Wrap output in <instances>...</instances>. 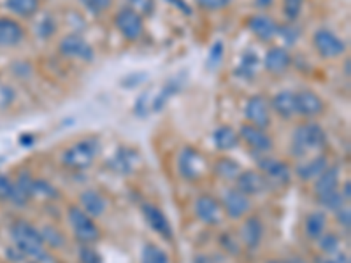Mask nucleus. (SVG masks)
<instances>
[{
  "mask_svg": "<svg viewBox=\"0 0 351 263\" xmlns=\"http://www.w3.org/2000/svg\"><path fill=\"white\" fill-rule=\"evenodd\" d=\"M11 237L14 240V247L25 256L34 258V262L49 263L48 253L44 249L46 244H44L43 236L32 223H28L25 219L14 221L11 227Z\"/></svg>",
  "mask_w": 351,
  "mask_h": 263,
  "instance_id": "obj_1",
  "label": "nucleus"
},
{
  "mask_svg": "<svg viewBox=\"0 0 351 263\" xmlns=\"http://www.w3.org/2000/svg\"><path fill=\"white\" fill-rule=\"evenodd\" d=\"M100 142L95 137H86L77 142H74L71 148H67L62 155V165L72 171H84L92 167L95 158L99 156Z\"/></svg>",
  "mask_w": 351,
  "mask_h": 263,
  "instance_id": "obj_2",
  "label": "nucleus"
},
{
  "mask_svg": "<svg viewBox=\"0 0 351 263\" xmlns=\"http://www.w3.org/2000/svg\"><path fill=\"white\" fill-rule=\"evenodd\" d=\"M327 144V134L318 123H304L295 128L291 137V153L299 158L306 156L309 151L324 149Z\"/></svg>",
  "mask_w": 351,
  "mask_h": 263,
  "instance_id": "obj_3",
  "label": "nucleus"
},
{
  "mask_svg": "<svg viewBox=\"0 0 351 263\" xmlns=\"http://www.w3.org/2000/svg\"><path fill=\"white\" fill-rule=\"evenodd\" d=\"M67 216L72 231H74V236L80 242L93 244L100 239L99 227L95 225L93 218H90L83 209L77 208V205H71L67 209Z\"/></svg>",
  "mask_w": 351,
  "mask_h": 263,
  "instance_id": "obj_4",
  "label": "nucleus"
},
{
  "mask_svg": "<svg viewBox=\"0 0 351 263\" xmlns=\"http://www.w3.org/2000/svg\"><path fill=\"white\" fill-rule=\"evenodd\" d=\"M260 174L267 183L269 188H283L290 184L291 171L285 162L278 158H260L258 160Z\"/></svg>",
  "mask_w": 351,
  "mask_h": 263,
  "instance_id": "obj_5",
  "label": "nucleus"
},
{
  "mask_svg": "<svg viewBox=\"0 0 351 263\" xmlns=\"http://www.w3.org/2000/svg\"><path fill=\"white\" fill-rule=\"evenodd\" d=\"M114 25L127 40L141 39V36L144 32L143 18H141L139 11H136L134 8L121 9L114 16Z\"/></svg>",
  "mask_w": 351,
  "mask_h": 263,
  "instance_id": "obj_6",
  "label": "nucleus"
},
{
  "mask_svg": "<svg viewBox=\"0 0 351 263\" xmlns=\"http://www.w3.org/2000/svg\"><path fill=\"white\" fill-rule=\"evenodd\" d=\"M178 171L188 181L200 179L206 172V160L197 149L184 148L178 158Z\"/></svg>",
  "mask_w": 351,
  "mask_h": 263,
  "instance_id": "obj_7",
  "label": "nucleus"
},
{
  "mask_svg": "<svg viewBox=\"0 0 351 263\" xmlns=\"http://www.w3.org/2000/svg\"><path fill=\"white\" fill-rule=\"evenodd\" d=\"M315 48L324 58H337L346 51V42L327 28H319L313 36Z\"/></svg>",
  "mask_w": 351,
  "mask_h": 263,
  "instance_id": "obj_8",
  "label": "nucleus"
},
{
  "mask_svg": "<svg viewBox=\"0 0 351 263\" xmlns=\"http://www.w3.org/2000/svg\"><path fill=\"white\" fill-rule=\"evenodd\" d=\"M239 139H243L244 142L250 146V149L258 155H263V153H269L274 146L272 142L271 136H269L267 132L262 130L258 127H253V125H243L239 130Z\"/></svg>",
  "mask_w": 351,
  "mask_h": 263,
  "instance_id": "obj_9",
  "label": "nucleus"
},
{
  "mask_svg": "<svg viewBox=\"0 0 351 263\" xmlns=\"http://www.w3.org/2000/svg\"><path fill=\"white\" fill-rule=\"evenodd\" d=\"M143 214H144V219H146V223L149 225V228L155 231L156 236H160L165 240H171L172 237H174L171 221H169L167 216L164 214L162 209H158L156 205H153V203H144Z\"/></svg>",
  "mask_w": 351,
  "mask_h": 263,
  "instance_id": "obj_10",
  "label": "nucleus"
},
{
  "mask_svg": "<svg viewBox=\"0 0 351 263\" xmlns=\"http://www.w3.org/2000/svg\"><path fill=\"white\" fill-rule=\"evenodd\" d=\"M60 53L69 58H80L83 62L93 60V48L77 34L65 36L60 40Z\"/></svg>",
  "mask_w": 351,
  "mask_h": 263,
  "instance_id": "obj_11",
  "label": "nucleus"
},
{
  "mask_svg": "<svg viewBox=\"0 0 351 263\" xmlns=\"http://www.w3.org/2000/svg\"><path fill=\"white\" fill-rule=\"evenodd\" d=\"M246 118L250 125L258 127L262 130L271 125V112H269V104L263 95H253L246 104Z\"/></svg>",
  "mask_w": 351,
  "mask_h": 263,
  "instance_id": "obj_12",
  "label": "nucleus"
},
{
  "mask_svg": "<svg viewBox=\"0 0 351 263\" xmlns=\"http://www.w3.org/2000/svg\"><path fill=\"white\" fill-rule=\"evenodd\" d=\"M221 202H223L225 212H227L228 218L232 219H241L246 212H250V209H252V203H250L247 195L239 192L237 188L227 190Z\"/></svg>",
  "mask_w": 351,
  "mask_h": 263,
  "instance_id": "obj_13",
  "label": "nucleus"
},
{
  "mask_svg": "<svg viewBox=\"0 0 351 263\" xmlns=\"http://www.w3.org/2000/svg\"><path fill=\"white\" fill-rule=\"evenodd\" d=\"M325 111L324 100L319 99L311 90H302L295 93V114L306 116V118H315Z\"/></svg>",
  "mask_w": 351,
  "mask_h": 263,
  "instance_id": "obj_14",
  "label": "nucleus"
},
{
  "mask_svg": "<svg viewBox=\"0 0 351 263\" xmlns=\"http://www.w3.org/2000/svg\"><path fill=\"white\" fill-rule=\"evenodd\" d=\"M197 218L206 225H218L221 221V203L211 195H200L195 200Z\"/></svg>",
  "mask_w": 351,
  "mask_h": 263,
  "instance_id": "obj_15",
  "label": "nucleus"
},
{
  "mask_svg": "<svg viewBox=\"0 0 351 263\" xmlns=\"http://www.w3.org/2000/svg\"><path fill=\"white\" fill-rule=\"evenodd\" d=\"M247 28L252 30L253 36H255L256 39H260L262 42H269V40H272L278 36V28H280V25L276 23L271 16H265V14H253V16L247 20Z\"/></svg>",
  "mask_w": 351,
  "mask_h": 263,
  "instance_id": "obj_16",
  "label": "nucleus"
},
{
  "mask_svg": "<svg viewBox=\"0 0 351 263\" xmlns=\"http://www.w3.org/2000/svg\"><path fill=\"white\" fill-rule=\"evenodd\" d=\"M237 190L244 195H262L265 190H269L267 183L263 179V175L255 171H241L237 175Z\"/></svg>",
  "mask_w": 351,
  "mask_h": 263,
  "instance_id": "obj_17",
  "label": "nucleus"
},
{
  "mask_svg": "<svg viewBox=\"0 0 351 263\" xmlns=\"http://www.w3.org/2000/svg\"><path fill=\"white\" fill-rule=\"evenodd\" d=\"M80 203H81V209L86 212L90 218H99L106 212L108 209V200L104 199L102 193H99L97 190H84L83 193L80 195Z\"/></svg>",
  "mask_w": 351,
  "mask_h": 263,
  "instance_id": "obj_18",
  "label": "nucleus"
},
{
  "mask_svg": "<svg viewBox=\"0 0 351 263\" xmlns=\"http://www.w3.org/2000/svg\"><path fill=\"white\" fill-rule=\"evenodd\" d=\"M12 184L14 188H12V197L9 202L14 203L16 208H23L34 197V177L28 172H23L16 181H12Z\"/></svg>",
  "mask_w": 351,
  "mask_h": 263,
  "instance_id": "obj_19",
  "label": "nucleus"
},
{
  "mask_svg": "<svg viewBox=\"0 0 351 263\" xmlns=\"http://www.w3.org/2000/svg\"><path fill=\"white\" fill-rule=\"evenodd\" d=\"M25 30L18 21L11 18H0V46L11 48L23 40Z\"/></svg>",
  "mask_w": 351,
  "mask_h": 263,
  "instance_id": "obj_20",
  "label": "nucleus"
},
{
  "mask_svg": "<svg viewBox=\"0 0 351 263\" xmlns=\"http://www.w3.org/2000/svg\"><path fill=\"white\" fill-rule=\"evenodd\" d=\"M290 65L291 56L285 48H271L263 56V67L271 74H283Z\"/></svg>",
  "mask_w": 351,
  "mask_h": 263,
  "instance_id": "obj_21",
  "label": "nucleus"
},
{
  "mask_svg": "<svg viewBox=\"0 0 351 263\" xmlns=\"http://www.w3.org/2000/svg\"><path fill=\"white\" fill-rule=\"evenodd\" d=\"M241 237H243V242L246 244L247 249H256L262 244L263 237L262 221L256 216H250L241 228Z\"/></svg>",
  "mask_w": 351,
  "mask_h": 263,
  "instance_id": "obj_22",
  "label": "nucleus"
},
{
  "mask_svg": "<svg viewBox=\"0 0 351 263\" xmlns=\"http://www.w3.org/2000/svg\"><path fill=\"white\" fill-rule=\"evenodd\" d=\"M341 171L339 167H327L322 174L316 177L315 181V193L316 197L327 195V193L334 192L339 186Z\"/></svg>",
  "mask_w": 351,
  "mask_h": 263,
  "instance_id": "obj_23",
  "label": "nucleus"
},
{
  "mask_svg": "<svg viewBox=\"0 0 351 263\" xmlns=\"http://www.w3.org/2000/svg\"><path fill=\"white\" fill-rule=\"evenodd\" d=\"M239 134L228 125H221L213 132V142L219 151H232L239 146Z\"/></svg>",
  "mask_w": 351,
  "mask_h": 263,
  "instance_id": "obj_24",
  "label": "nucleus"
},
{
  "mask_svg": "<svg viewBox=\"0 0 351 263\" xmlns=\"http://www.w3.org/2000/svg\"><path fill=\"white\" fill-rule=\"evenodd\" d=\"M328 167V162H327V156L324 155H318L315 158L307 160L304 164H299L295 168V174L299 175V179L302 181H313L316 179L325 168Z\"/></svg>",
  "mask_w": 351,
  "mask_h": 263,
  "instance_id": "obj_25",
  "label": "nucleus"
},
{
  "mask_svg": "<svg viewBox=\"0 0 351 263\" xmlns=\"http://www.w3.org/2000/svg\"><path fill=\"white\" fill-rule=\"evenodd\" d=\"M136 158L137 155L132 149L120 148L114 153V156L109 160V167L114 172H118V174L128 175L134 171V167H136Z\"/></svg>",
  "mask_w": 351,
  "mask_h": 263,
  "instance_id": "obj_26",
  "label": "nucleus"
},
{
  "mask_svg": "<svg viewBox=\"0 0 351 263\" xmlns=\"http://www.w3.org/2000/svg\"><path fill=\"white\" fill-rule=\"evenodd\" d=\"M272 109L283 118V120H290L291 116L295 114V93L283 90L272 99Z\"/></svg>",
  "mask_w": 351,
  "mask_h": 263,
  "instance_id": "obj_27",
  "label": "nucleus"
},
{
  "mask_svg": "<svg viewBox=\"0 0 351 263\" xmlns=\"http://www.w3.org/2000/svg\"><path fill=\"white\" fill-rule=\"evenodd\" d=\"M325 228H327V216L322 211L311 212L306 218V223H304V231L311 240H318L319 237L324 236Z\"/></svg>",
  "mask_w": 351,
  "mask_h": 263,
  "instance_id": "obj_28",
  "label": "nucleus"
},
{
  "mask_svg": "<svg viewBox=\"0 0 351 263\" xmlns=\"http://www.w3.org/2000/svg\"><path fill=\"white\" fill-rule=\"evenodd\" d=\"M241 165L237 164L236 160L232 158H219L215 165V172L221 177V179L227 181H236L237 175L241 174Z\"/></svg>",
  "mask_w": 351,
  "mask_h": 263,
  "instance_id": "obj_29",
  "label": "nucleus"
},
{
  "mask_svg": "<svg viewBox=\"0 0 351 263\" xmlns=\"http://www.w3.org/2000/svg\"><path fill=\"white\" fill-rule=\"evenodd\" d=\"M5 5L16 16L28 18L37 12V9H39V0H5Z\"/></svg>",
  "mask_w": 351,
  "mask_h": 263,
  "instance_id": "obj_30",
  "label": "nucleus"
},
{
  "mask_svg": "<svg viewBox=\"0 0 351 263\" xmlns=\"http://www.w3.org/2000/svg\"><path fill=\"white\" fill-rule=\"evenodd\" d=\"M258 64H260L258 56H256L255 53L247 51L246 55L243 56V60H241L239 67L236 68V74L239 77H244V79H246V77H247V79H252V77L255 76Z\"/></svg>",
  "mask_w": 351,
  "mask_h": 263,
  "instance_id": "obj_31",
  "label": "nucleus"
},
{
  "mask_svg": "<svg viewBox=\"0 0 351 263\" xmlns=\"http://www.w3.org/2000/svg\"><path fill=\"white\" fill-rule=\"evenodd\" d=\"M141 263H169V255L155 244H146L141 253Z\"/></svg>",
  "mask_w": 351,
  "mask_h": 263,
  "instance_id": "obj_32",
  "label": "nucleus"
},
{
  "mask_svg": "<svg viewBox=\"0 0 351 263\" xmlns=\"http://www.w3.org/2000/svg\"><path fill=\"white\" fill-rule=\"evenodd\" d=\"M180 88H181L180 79H171V81H169V83L165 84L164 90L160 92V95L156 97L155 100H153V109H155V111H160V109L164 108L165 102H167V100L171 99L172 95H176V93L180 92Z\"/></svg>",
  "mask_w": 351,
  "mask_h": 263,
  "instance_id": "obj_33",
  "label": "nucleus"
},
{
  "mask_svg": "<svg viewBox=\"0 0 351 263\" xmlns=\"http://www.w3.org/2000/svg\"><path fill=\"white\" fill-rule=\"evenodd\" d=\"M318 200H319V203H322V205H324V208L330 212L339 211L341 208H344V199H343V195H341V192H337V190L327 193V195L318 197Z\"/></svg>",
  "mask_w": 351,
  "mask_h": 263,
  "instance_id": "obj_34",
  "label": "nucleus"
},
{
  "mask_svg": "<svg viewBox=\"0 0 351 263\" xmlns=\"http://www.w3.org/2000/svg\"><path fill=\"white\" fill-rule=\"evenodd\" d=\"M223 55H225V48H223V42L221 40H216L213 44V48L209 49V55H208V62H206V67L209 71H215L221 65V60H223Z\"/></svg>",
  "mask_w": 351,
  "mask_h": 263,
  "instance_id": "obj_35",
  "label": "nucleus"
},
{
  "mask_svg": "<svg viewBox=\"0 0 351 263\" xmlns=\"http://www.w3.org/2000/svg\"><path fill=\"white\" fill-rule=\"evenodd\" d=\"M318 246L319 249L325 253V255H335L337 253V249H339L341 246V240L339 237L335 236V234H324V236L319 237L318 239Z\"/></svg>",
  "mask_w": 351,
  "mask_h": 263,
  "instance_id": "obj_36",
  "label": "nucleus"
},
{
  "mask_svg": "<svg viewBox=\"0 0 351 263\" xmlns=\"http://www.w3.org/2000/svg\"><path fill=\"white\" fill-rule=\"evenodd\" d=\"M40 236H43L44 244L48 242L51 247H62V246H65L64 236H62L60 231L56 230V228H53V227H44V230L40 231Z\"/></svg>",
  "mask_w": 351,
  "mask_h": 263,
  "instance_id": "obj_37",
  "label": "nucleus"
},
{
  "mask_svg": "<svg viewBox=\"0 0 351 263\" xmlns=\"http://www.w3.org/2000/svg\"><path fill=\"white\" fill-rule=\"evenodd\" d=\"M304 0H283V12L288 21H295L302 12Z\"/></svg>",
  "mask_w": 351,
  "mask_h": 263,
  "instance_id": "obj_38",
  "label": "nucleus"
},
{
  "mask_svg": "<svg viewBox=\"0 0 351 263\" xmlns=\"http://www.w3.org/2000/svg\"><path fill=\"white\" fill-rule=\"evenodd\" d=\"M34 195L46 197V199H55V197L58 195V192H56L55 186L49 184L48 181L34 179Z\"/></svg>",
  "mask_w": 351,
  "mask_h": 263,
  "instance_id": "obj_39",
  "label": "nucleus"
},
{
  "mask_svg": "<svg viewBox=\"0 0 351 263\" xmlns=\"http://www.w3.org/2000/svg\"><path fill=\"white\" fill-rule=\"evenodd\" d=\"M80 262L81 263H102V256L95 251L90 244H83L80 247Z\"/></svg>",
  "mask_w": 351,
  "mask_h": 263,
  "instance_id": "obj_40",
  "label": "nucleus"
},
{
  "mask_svg": "<svg viewBox=\"0 0 351 263\" xmlns=\"http://www.w3.org/2000/svg\"><path fill=\"white\" fill-rule=\"evenodd\" d=\"M278 36H281V39L285 40V44L291 46L299 39V28L291 27V25H285V27L278 28Z\"/></svg>",
  "mask_w": 351,
  "mask_h": 263,
  "instance_id": "obj_41",
  "label": "nucleus"
},
{
  "mask_svg": "<svg viewBox=\"0 0 351 263\" xmlns=\"http://www.w3.org/2000/svg\"><path fill=\"white\" fill-rule=\"evenodd\" d=\"M232 0H197V5H200L206 11H221L228 8Z\"/></svg>",
  "mask_w": 351,
  "mask_h": 263,
  "instance_id": "obj_42",
  "label": "nucleus"
},
{
  "mask_svg": "<svg viewBox=\"0 0 351 263\" xmlns=\"http://www.w3.org/2000/svg\"><path fill=\"white\" fill-rule=\"evenodd\" d=\"M88 11H92L93 14H100L102 11L111 8L112 0H84Z\"/></svg>",
  "mask_w": 351,
  "mask_h": 263,
  "instance_id": "obj_43",
  "label": "nucleus"
},
{
  "mask_svg": "<svg viewBox=\"0 0 351 263\" xmlns=\"http://www.w3.org/2000/svg\"><path fill=\"white\" fill-rule=\"evenodd\" d=\"M12 188H14V184H12V181L9 179L8 175L0 174V199L11 200Z\"/></svg>",
  "mask_w": 351,
  "mask_h": 263,
  "instance_id": "obj_44",
  "label": "nucleus"
},
{
  "mask_svg": "<svg viewBox=\"0 0 351 263\" xmlns=\"http://www.w3.org/2000/svg\"><path fill=\"white\" fill-rule=\"evenodd\" d=\"M335 219H337V223L344 228V230L350 231L351 228V211L350 208H341L339 211H335Z\"/></svg>",
  "mask_w": 351,
  "mask_h": 263,
  "instance_id": "obj_45",
  "label": "nucleus"
},
{
  "mask_svg": "<svg viewBox=\"0 0 351 263\" xmlns=\"http://www.w3.org/2000/svg\"><path fill=\"white\" fill-rule=\"evenodd\" d=\"M53 32H55V23H53V20L51 18H44L39 27L40 37H49L53 36Z\"/></svg>",
  "mask_w": 351,
  "mask_h": 263,
  "instance_id": "obj_46",
  "label": "nucleus"
},
{
  "mask_svg": "<svg viewBox=\"0 0 351 263\" xmlns=\"http://www.w3.org/2000/svg\"><path fill=\"white\" fill-rule=\"evenodd\" d=\"M132 5H136L139 11L143 12H152L153 11V0H130ZM136 9V11H137Z\"/></svg>",
  "mask_w": 351,
  "mask_h": 263,
  "instance_id": "obj_47",
  "label": "nucleus"
},
{
  "mask_svg": "<svg viewBox=\"0 0 351 263\" xmlns=\"http://www.w3.org/2000/svg\"><path fill=\"white\" fill-rule=\"evenodd\" d=\"M322 263H350L346 255H330V258H325Z\"/></svg>",
  "mask_w": 351,
  "mask_h": 263,
  "instance_id": "obj_48",
  "label": "nucleus"
},
{
  "mask_svg": "<svg viewBox=\"0 0 351 263\" xmlns=\"http://www.w3.org/2000/svg\"><path fill=\"white\" fill-rule=\"evenodd\" d=\"M351 183L350 181H346V183H344V188H343V192H341V195H343V199H344V202H350V195H351Z\"/></svg>",
  "mask_w": 351,
  "mask_h": 263,
  "instance_id": "obj_49",
  "label": "nucleus"
},
{
  "mask_svg": "<svg viewBox=\"0 0 351 263\" xmlns=\"http://www.w3.org/2000/svg\"><path fill=\"white\" fill-rule=\"evenodd\" d=\"M171 2H174V4L184 12V14H192V9L186 8V2H183V0H171Z\"/></svg>",
  "mask_w": 351,
  "mask_h": 263,
  "instance_id": "obj_50",
  "label": "nucleus"
},
{
  "mask_svg": "<svg viewBox=\"0 0 351 263\" xmlns=\"http://www.w3.org/2000/svg\"><path fill=\"white\" fill-rule=\"evenodd\" d=\"M272 2H274V0H255V5L258 9H267L271 8Z\"/></svg>",
  "mask_w": 351,
  "mask_h": 263,
  "instance_id": "obj_51",
  "label": "nucleus"
},
{
  "mask_svg": "<svg viewBox=\"0 0 351 263\" xmlns=\"http://www.w3.org/2000/svg\"><path fill=\"white\" fill-rule=\"evenodd\" d=\"M283 263H307L304 258H299V256H293V258H290L288 262H283Z\"/></svg>",
  "mask_w": 351,
  "mask_h": 263,
  "instance_id": "obj_52",
  "label": "nucleus"
},
{
  "mask_svg": "<svg viewBox=\"0 0 351 263\" xmlns=\"http://www.w3.org/2000/svg\"><path fill=\"white\" fill-rule=\"evenodd\" d=\"M346 76H350V60H346Z\"/></svg>",
  "mask_w": 351,
  "mask_h": 263,
  "instance_id": "obj_53",
  "label": "nucleus"
},
{
  "mask_svg": "<svg viewBox=\"0 0 351 263\" xmlns=\"http://www.w3.org/2000/svg\"><path fill=\"white\" fill-rule=\"evenodd\" d=\"M267 263H283V262H274V260H272V262H267Z\"/></svg>",
  "mask_w": 351,
  "mask_h": 263,
  "instance_id": "obj_54",
  "label": "nucleus"
},
{
  "mask_svg": "<svg viewBox=\"0 0 351 263\" xmlns=\"http://www.w3.org/2000/svg\"><path fill=\"white\" fill-rule=\"evenodd\" d=\"M32 263H39V262H32Z\"/></svg>",
  "mask_w": 351,
  "mask_h": 263,
  "instance_id": "obj_55",
  "label": "nucleus"
}]
</instances>
